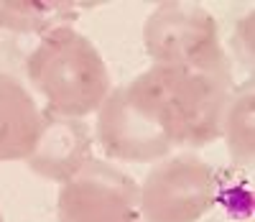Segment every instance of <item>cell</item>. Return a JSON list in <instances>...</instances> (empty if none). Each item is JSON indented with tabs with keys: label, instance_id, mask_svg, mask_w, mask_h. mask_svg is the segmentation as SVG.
I'll list each match as a JSON object with an SVG mask.
<instances>
[{
	"label": "cell",
	"instance_id": "1",
	"mask_svg": "<svg viewBox=\"0 0 255 222\" xmlns=\"http://www.w3.org/2000/svg\"><path fill=\"white\" fill-rule=\"evenodd\" d=\"M235 82L186 66L153 64L113 87L97 110L95 143L113 161L156 164L222 138V118Z\"/></svg>",
	"mask_w": 255,
	"mask_h": 222
},
{
	"label": "cell",
	"instance_id": "2",
	"mask_svg": "<svg viewBox=\"0 0 255 222\" xmlns=\"http://www.w3.org/2000/svg\"><path fill=\"white\" fill-rule=\"evenodd\" d=\"M23 74L41 110L59 118L84 120L113 92V77L100 49L74 26L41 36L23 61Z\"/></svg>",
	"mask_w": 255,
	"mask_h": 222
},
{
	"label": "cell",
	"instance_id": "3",
	"mask_svg": "<svg viewBox=\"0 0 255 222\" xmlns=\"http://www.w3.org/2000/svg\"><path fill=\"white\" fill-rule=\"evenodd\" d=\"M143 46L153 64L186 66L235 82L220 23L197 3H161L145 18Z\"/></svg>",
	"mask_w": 255,
	"mask_h": 222
},
{
	"label": "cell",
	"instance_id": "4",
	"mask_svg": "<svg viewBox=\"0 0 255 222\" xmlns=\"http://www.w3.org/2000/svg\"><path fill=\"white\" fill-rule=\"evenodd\" d=\"M217 169L199 153L181 151L151 166L138 184L143 222H199L215 207Z\"/></svg>",
	"mask_w": 255,
	"mask_h": 222
},
{
	"label": "cell",
	"instance_id": "5",
	"mask_svg": "<svg viewBox=\"0 0 255 222\" xmlns=\"http://www.w3.org/2000/svg\"><path fill=\"white\" fill-rule=\"evenodd\" d=\"M59 222H143L138 182L108 159H92L56 197Z\"/></svg>",
	"mask_w": 255,
	"mask_h": 222
},
{
	"label": "cell",
	"instance_id": "6",
	"mask_svg": "<svg viewBox=\"0 0 255 222\" xmlns=\"http://www.w3.org/2000/svg\"><path fill=\"white\" fill-rule=\"evenodd\" d=\"M92 159L95 130L90 123L44 113V128H41L33 151L28 153L26 166L41 179L64 184Z\"/></svg>",
	"mask_w": 255,
	"mask_h": 222
},
{
	"label": "cell",
	"instance_id": "7",
	"mask_svg": "<svg viewBox=\"0 0 255 222\" xmlns=\"http://www.w3.org/2000/svg\"><path fill=\"white\" fill-rule=\"evenodd\" d=\"M41 128L44 110L31 90L15 74L0 69V164L26 161Z\"/></svg>",
	"mask_w": 255,
	"mask_h": 222
},
{
	"label": "cell",
	"instance_id": "8",
	"mask_svg": "<svg viewBox=\"0 0 255 222\" xmlns=\"http://www.w3.org/2000/svg\"><path fill=\"white\" fill-rule=\"evenodd\" d=\"M79 18V3L67 0H0V28L13 33L44 36L54 28L72 26Z\"/></svg>",
	"mask_w": 255,
	"mask_h": 222
},
{
	"label": "cell",
	"instance_id": "9",
	"mask_svg": "<svg viewBox=\"0 0 255 222\" xmlns=\"http://www.w3.org/2000/svg\"><path fill=\"white\" fill-rule=\"evenodd\" d=\"M222 138L227 143L232 166L253 169L255 159V90L253 77L232 87L222 118Z\"/></svg>",
	"mask_w": 255,
	"mask_h": 222
},
{
	"label": "cell",
	"instance_id": "10",
	"mask_svg": "<svg viewBox=\"0 0 255 222\" xmlns=\"http://www.w3.org/2000/svg\"><path fill=\"white\" fill-rule=\"evenodd\" d=\"M253 169L230 166L217 171V187H215V205L225 210L227 217L235 222L253 220Z\"/></svg>",
	"mask_w": 255,
	"mask_h": 222
},
{
	"label": "cell",
	"instance_id": "11",
	"mask_svg": "<svg viewBox=\"0 0 255 222\" xmlns=\"http://www.w3.org/2000/svg\"><path fill=\"white\" fill-rule=\"evenodd\" d=\"M253 23H255V15L253 10H248L240 20L235 31L230 36V49H227V59L232 64V69H243L248 77H253V49H255V41H253Z\"/></svg>",
	"mask_w": 255,
	"mask_h": 222
},
{
	"label": "cell",
	"instance_id": "12",
	"mask_svg": "<svg viewBox=\"0 0 255 222\" xmlns=\"http://www.w3.org/2000/svg\"><path fill=\"white\" fill-rule=\"evenodd\" d=\"M0 222H5V220H3V212H0Z\"/></svg>",
	"mask_w": 255,
	"mask_h": 222
},
{
	"label": "cell",
	"instance_id": "13",
	"mask_svg": "<svg viewBox=\"0 0 255 222\" xmlns=\"http://www.w3.org/2000/svg\"><path fill=\"white\" fill-rule=\"evenodd\" d=\"M245 222H253V220H245Z\"/></svg>",
	"mask_w": 255,
	"mask_h": 222
}]
</instances>
